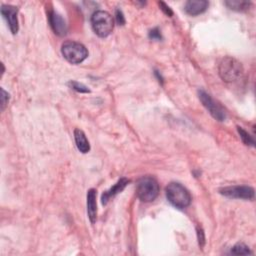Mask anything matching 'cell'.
I'll return each mask as SVG.
<instances>
[{
	"label": "cell",
	"mask_w": 256,
	"mask_h": 256,
	"mask_svg": "<svg viewBox=\"0 0 256 256\" xmlns=\"http://www.w3.org/2000/svg\"><path fill=\"white\" fill-rule=\"evenodd\" d=\"M225 5L230 8L231 10H234V11H245L247 10L250 5H251V2H248V1H239V0H228V1H225Z\"/></svg>",
	"instance_id": "14"
},
{
	"label": "cell",
	"mask_w": 256,
	"mask_h": 256,
	"mask_svg": "<svg viewBox=\"0 0 256 256\" xmlns=\"http://www.w3.org/2000/svg\"><path fill=\"white\" fill-rule=\"evenodd\" d=\"M149 38L153 40H161L162 36L160 33V30L158 28H154L149 32Z\"/></svg>",
	"instance_id": "22"
},
{
	"label": "cell",
	"mask_w": 256,
	"mask_h": 256,
	"mask_svg": "<svg viewBox=\"0 0 256 256\" xmlns=\"http://www.w3.org/2000/svg\"><path fill=\"white\" fill-rule=\"evenodd\" d=\"M74 139H75L76 146L81 153H87L90 150L89 141L82 130L80 129L74 130Z\"/></svg>",
	"instance_id": "13"
},
{
	"label": "cell",
	"mask_w": 256,
	"mask_h": 256,
	"mask_svg": "<svg viewBox=\"0 0 256 256\" xmlns=\"http://www.w3.org/2000/svg\"><path fill=\"white\" fill-rule=\"evenodd\" d=\"M136 193L142 202H152L159 194L158 181L152 176H143L137 181Z\"/></svg>",
	"instance_id": "2"
},
{
	"label": "cell",
	"mask_w": 256,
	"mask_h": 256,
	"mask_svg": "<svg viewBox=\"0 0 256 256\" xmlns=\"http://www.w3.org/2000/svg\"><path fill=\"white\" fill-rule=\"evenodd\" d=\"M17 8L12 5H2L1 6V14L6 19L9 28L13 34H16L19 30L18 17H17Z\"/></svg>",
	"instance_id": "9"
},
{
	"label": "cell",
	"mask_w": 256,
	"mask_h": 256,
	"mask_svg": "<svg viewBox=\"0 0 256 256\" xmlns=\"http://www.w3.org/2000/svg\"><path fill=\"white\" fill-rule=\"evenodd\" d=\"M219 75L225 82H234L238 80L243 74V67L241 63L232 57H225L219 64Z\"/></svg>",
	"instance_id": "5"
},
{
	"label": "cell",
	"mask_w": 256,
	"mask_h": 256,
	"mask_svg": "<svg viewBox=\"0 0 256 256\" xmlns=\"http://www.w3.org/2000/svg\"><path fill=\"white\" fill-rule=\"evenodd\" d=\"M129 183V180L127 178H121L118 180V182L116 184H114L109 190L105 191L102 196H101V202L103 205H106L108 203V201L113 198L114 196H116L118 193H120L125 187L126 185Z\"/></svg>",
	"instance_id": "12"
},
{
	"label": "cell",
	"mask_w": 256,
	"mask_h": 256,
	"mask_svg": "<svg viewBox=\"0 0 256 256\" xmlns=\"http://www.w3.org/2000/svg\"><path fill=\"white\" fill-rule=\"evenodd\" d=\"M231 254L234 255H249L252 254L251 250L244 243H237L231 249Z\"/></svg>",
	"instance_id": "15"
},
{
	"label": "cell",
	"mask_w": 256,
	"mask_h": 256,
	"mask_svg": "<svg viewBox=\"0 0 256 256\" xmlns=\"http://www.w3.org/2000/svg\"><path fill=\"white\" fill-rule=\"evenodd\" d=\"M48 21L53 32L58 36H65L67 34V25L65 20L57 12L50 10L48 13Z\"/></svg>",
	"instance_id": "8"
},
{
	"label": "cell",
	"mask_w": 256,
	"mask_h": 256,
	"mask_svg": "<svg viewBox=\"0 0 256 256\" xmlns=\"http://www.w3.org/2000/svg\"><path fill=\"white\" fill-rule=\"evenodd\" d=\"M158 4H159V6H160V9L167 15V16H170L171 17L172 15H173V12H172V10H171V8H170L166 3H164V2H162V1H160V2H158Z\"/></svg>",
	"instance_id": "20"
},
{
	"label": "cell",
	"mask_w": 256,
	"mask_h": 256,
	"mask_svg": "<svg viewBox=\"0 0 256 256\" xmlns=\"http://www.w3.org/2000/svg\"><path fill=\"white\" fill-rule=\"evenodd\" d=\"M91 26L96 35L104 38L112 32L114 21L112 16L107 11L98 10L91 16Z\"/></svg>",
	"instance_id": "4"
},
{
	"label": "cell",
	"mask_w": 256,
	"mask_h": 256,
	"mask_svg": "<svg viewBox=\"0 0 256 256\" xmlns=\"http://www.w3.org/2000/svg\"><path fill=\"white\" fill-rule=\"evenodd\" d=\"M208 5L209 3L206 0H189L185 3L184 10L188 15L196 16L205 12Z\"/></svg>",
	"instance_id": "10"
},
{
	"label": "cell",
	"mask_w": 256,
	"mask_h": 256,
	"mask_svg": "<svg viewBox=\"0 0 256 256\" xmlns=\"http://www.w3.org/2000/svg\"><path fill=\"white\" fill-rule=\"evenodd\" d=\"M168 201L174 207L183 209L190 205L191 195L189 191L178 182L169 183L165 189Z\"/></svg>",
	"instance_id": "1"
},
{
	"label": "cell",
	"mask_w": 256,
	"mask_h": 256,
	"mask_svg": "<svg viewBox=\"0 0 256 256\" xmlns=\"http://www.w3.org/2000/svg\"><path fill=\"white\" fill-rule=\"evenodd\" d=\"M115 18H116V22H117L118 25H124L125 24V18H124V15H123V13L120 9H116Z\"/></svg>",
	"instance_id": "21"
},
{
	"label": "cell",
	"mask_w": 256,
	"mask_h": 256,
	"mask_svg": "<svg viewBox=\"0 0 256 256\" xmlns=\"http://www.w3.org/2000/svg\"><path fill=\"white\" fill-rule=\"evenodd\" d=\"M63 57L71 64H79L88 56V50L83 44L75 41H66L61 46Z\"/></svg>",
	"instance_id": "3"
},
{
	"label": "cell",
	"mask_w": 256,
	"mask_h": 256,
	"mask_svg": "<svg viewBox=\"0 0 256 256\" xmlns=\"http://www.w3.org/2000/svg\"><path fill=\"white\" fill-rule=\"evenodd\" d=\"M237 131H238V133H239V135H240V138H241L242 141L244 142V144L250 145V146H254L255 141H254L253 137L250 136V134H249L247 131H245L242 127L237 126Z\"/></svg>",
	"instance_id": "16"
},
{
	"label": "cell",
	"mask_w": 256,
	"mask_h": 256,
	"mask_svg": "<svg viewBox=\"0 0 256 256\" xmlns=\"http://www.w3.org/2000/svg\"><path fill=\"white\" fill-rule=\"evenodd\" d=\"M221 195L231 199H245L250 200L254 198V189L246 185L227 186L219 189Z\"/></svg>",
	"instance_id": "7"
},
{
	"label": "cell",
	"mask_w": 256,
	"mask_h": 256,
	"mask_svg": "<svg viewBox=\"0 0 256 256\" xmlns=\"http://www.w3.org/2000/svg\"><path fill=\"white\" fill-rule=\"evenodd\" d=\"M68 85L73 90H75V91H77L79 93H89L90 92V90L88 89L87 86H85L84 84L79 83L77 81H69Z\"/></svg>",
	"instance_id": "17"
},
{
	"label": "cell",
	"mask_w": 256,
	"mask_h": 256,
	"mask_svg": "<svg viewBox=\"0 0 256 256\" xmlns=\"http://www.w3.org/2000/svg\"><path fill=\"white\" fill-rule=\"evenodd\" d=\"M94 188H91L87 192V214L90 222L94 224L97 219V203H96V193Z\"/></svg>",
	"instance_id": "11"
},
{
	"label": "cell",
	"mask_w": 256,
	"mask_h": 256,
	"mask_svg": "<svg viewBox=\"0 0 256 256\" xmlns=\"http://www.w3.org/2000/svg\"><path fill=\"white\" fill-rule=\"evenodd\" d=\"M8 100H9V94L2 88L1 89V110L3 111L6 107V105L8 104Z\"/></svg>",
	"instance_id": "18"
},
{
	"label": "cell",
	"mask_w": 256,
	"mask_h": 256,
	"mask_svg": "<svg viewBox=\"0 0 256 256\" xmlns=\"http://www.w3.org/2000/svg\"><path fill=\"white\" fill-rule=\"evenodd\" d=\"M198 97L203 106L208 110V112L211 114L213 118H215L218 121H224L226 118V113L214 99L211 97L210 94L205 92L204 90L198 91Z\"/></svg>",
	"instance_id": "6"
},
{
	"label": "cell",
	"mask_w": 256,
	"mask_h": 256,
	"mask_svg": "<svg viewBox=\"0 0 256 256\" xmlns=\"http://www.w3.org/2000/svg\"><path fill=\"white\" fill-rule=\"evenodd\" d=\"M196 231H197V239H198L199 246H200V247H203V246H204V244H205L204 231H203V229H202V228H199V227H197Z\"/></svg>",
	"instance_id": "19"
}]
</instances>
